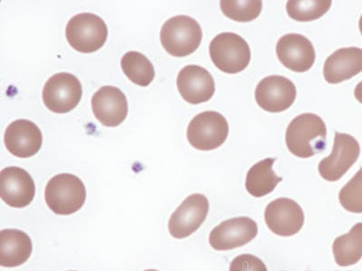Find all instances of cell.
<instances>
[{"instance_id":"cell-14","label":"cell","mask_w":362,"mask_h":271,"mask_svg":"<svg viewBox=\"0 0 362 271\" xmlns=\"http://www.w3.org/2000/svg\"><path fill=\"white\" fill-rule=\"evenodd\" d=\"M278 59L293 72L305 73L315 64V47L308 38L299 34L284 35L277 42Z\"/></svg>"},{"instance_id":"cell-13","label":"cell","mask_w":362,"mask_h":271,"mask_svg":"<svg viewBox=\"0 0 362 271\" xmlns=\"http://www.w3.org/2000/svg\"><path fill=\"white\" fill-rule=\"evenodd\" d=\"M33 179L25 169L8 167L0 173V196L3 202L13 208H24L35 198Z\"/></svg>"},{"instance_id":"cell-11","label":"cell","mask_w":362,"mask_h":271,"mask_svg":"<svg viewBox=\"0 0 362 271\" xmlns=\"http://www.w3.org/2000/svg\"><path fill=\"white\" fill-rule=\"evenodd\" d=\"M296 87L292 80L284 76H271L258 83L255 101L264 111L277 113L288 109L296 101Z\"/></svg>"},{"instance_id":"cell-7","label":"cell","mask_w":362,"mask_h":271,"mask_svg":"<svg viewBox=\"0 0 362 271\" xmlns=\"http://www.w3.org/2000/svg\"><path fill=\"white\" fill-rule=\"evenodd\" d=\"M83 88L74 74L59 73L51 76L43 89V101L49 111L64 114L73 111L82 99Z\"/></svg>"},{"instance_id":"cell-4","label":"cell","mask_w":362,"mask_h":271,"mask_svg":"<svg viewBox=\"0 0 362 271\" xmlns=\"http://www.w3.org/2000/svg\"><path fill=\"white\" fill-rule=\"evenodd\" d=\"M66 35L74 50L83 54L95 53L105 45L108 28L103 19L92 13L77 14L67 23Z\"/></svg>"},{"instance_id":"cell-10","label":"cell","mask_w":362,"mask_h":271,"mask_svg":"<svg viewBox=\"0 0 362 271\" xmlns=\"http://www.w3.org/2000/svg\"><path fill=\"white\" fill-rule=\"evenodd\" d=\"M257 234L258 226L253 219L245 216L231 218L213 229L209 244L216 251H230L250 243Z\"/></svg>"},{"instance_id":"cell-21","label":"cell","mask_w":362,"mask_h":271,"mask_svg":"<svg viewBox=\"0 0 362 271\" xmlns=\"http://www.w3.org/2000/svg\"><path fill=\"white\" fill-rule=\"evenodd\" d=\"M336 263L341 267L354 265L362 258V222H358L344 235L336 238L332 244Z\"/></svg>"},{"instance_id":"cell-8","label":"cell","mask_w":362,"mask_h":271,"mask_svg":"<svg viewBox=\"0 0 362 271\" xmlns=\"http://www.w3.org/2000/svg\"><path fill=\"white\" fill-rule=\"evenodd\" d=\"M360 154L361 146L356 138L336 132L331 155L319 164L320 175L329 182H336L356 163Z\"/></svg>"},{"instance_id":"cell-25","label":"cell","mask_w":362,"mask_h":271,"mask_svg":"<svg viewBox=\"0 0 362 271\" xmlns=\"http://www.w3.org/2000/svg\"><path fill=\"white\" fill-rule=\"evenodd\" d=\"M339 201L346 211L362 214V167L342 187L339 193Z\"/></svg>"},{"instance_id":"cell-2","label":"cell","mask_w":362,"mask_h":271,"mask_svg":"<svg viewBox=\"0 0 362 271\" xmlns=\"http://www.w3.org/2000/svg\"><path fill=\"white\" fill-rule=\"evenodd\" d=\"M45 203L58 215H70L85 205L86 189L83 181L72 174L63 173L52 177L45 187Z\"/></svg>"},{"instance_id":"cell-16","label":"cell","mask_w":362,"mask_h":271,"mask_svg":"<svg viewBox=\"0 0 362 271\" xmlns=\"http://www.w3.org/2000/svg\"><path fill=\"white\" fill-rule=\"evenodd\" d=\"M5 146L13 156L28 158L40 150L43 136L40 128L28 119H17L8 126L4 136Z\"/></svg>"},{"instance_id":"cell-1","label":"cell","mask_w":362,"mask_h":271,"mask_svg":"<svg viewBox=\"0 0 362 271\" xmlns=\"http://www.w3.org/2000/svg\"><path fill=\"white\" fill-rule=\"evenodd\" d=\"M327 128L325 121L313 113H303L294 118L287 127L286 146L291 153L309 158L322 153L326 147Z\"/></svg>"},{"instance_id":"cell-29","label":"cell","mask_w":362,"mask_h":271,"mask_svg":"<svg viewBox=\"0 0 362 271\" xmlns=\"http://www.w3.org/2000/svg\"><path fill=\"white\" fill-rule=\"evenodd\" d=\"M145 271H158V270H145Z\"/></svg>"},{"instance_id":"cell-5","label":"cell","mask_w":362,"mask_h":271,"mask_svg":"<svg viewBox=\"0 0 362 271\" xmlns=\"http://www.w3.org/2000/svg\"><path fill=\"white\" fill-rule=\"evenodd\" d=\"M209 54L215 66L228 74L241 73L251 60L250 47L247 41L231 32L213 38L209 44Z\"/></svg>"},{"instance_id":"cell-26","label":"cell","mask_w":362,"mask_h":271,"mask_svg":"<svg viewBox=\"0 0 362 271\" xmlns=\"http://www.w3.org/2000/svg\"><path fill=\"white\" fill-rule=\"evenodd\" d=\"M229 271H268L266 264L252 254H242L231 261Z\"/></svg>"},{"instance_id":"cell-24","label":"cell","mask_w":362,"mask_h":271,"mask_svg":"<svg viewBox=\"0 0 362 271\" xmlns=\"http://www.w3.org/2000/svg\"><path fill=\"white\" fill-rule=\"evenodd\" d=\"M223 14L232 20L247 23L251 22L259 17L263 8V2L260 0L252 1H221Z\"/></svg>"},{"instance_id":"cell-18","label":"cell","mask_w":362,"mask_h":271,"mask_svg":"<svg viewBox=\"0 0 362 271\" xmlns=\"http://www.w3.org/2000/svg\"><path fill=\"white\" fill-rule=\"evenodd\" d=\"M362 72V49L358 47L341 48L331 54L323 66L326 82L336 85Z\"/></svg>"},{"instance_id":"cell-20","label":"cell","mask_w":362,"mask_h":271,"mask_svg":"<svg viewBox=\"0 0 362 271\" xmlns=\"http://www.w3.org/2000/svg\"><path fill=\"white\" fill-rule=\"evenodd\" d=\"M274 158H266L255 163L248 170L245 179V188L254 198H263L273 192L282 177L277 176L273 170Z\"/></svg>"},{"instance_id":"cell-22","label":"cell","mask_w":362,"mask_h":271,"mask_svg":"<svg viewBox=\"0 0 362 271\" xmlns=\"http://www.w3.org/2000/svg\"><path fill=\"white\" fill-rule=\"evenodd\" d=\"M122 71L131 82L139 86L146 87L153 83L155 70L151 61L139 52H127L122 58Z\"/></svg>"},{"instance_id":"cell-27","label":"cell","mask_w":362,"mask_h":271,"mask_svg":"<svg viewBox=\"0 0 362 271\" xmlns=\"http://www.w3.org/2000/svg\"><path fill=\"white\" fill-rule=\"evenodd\" d=\"M354 95L355 98L357 99V101L362 104V80L360 83H358L356 88H355Z\"/></svg>"},{"instance_id":"cell-3","label":"cell","mask_w":362,"mask_h":271,"mask_svg":"<svg viewBox=\"0 0 362 271\" xmlns=\"http://www.w3.org/2000/svg\"><path fill=\"white\" fill-rule=\"evenodd\" d=\"M202 29L189 16H176L164 23L160 30L161 44L167 53L176 57L189 56L199 47Z\"/></svg>"},{"instance_id":"cell-6","label":"cell","mask_w":362,"mask_h":271,"mask_svg":"<svg viewBox=\"0 0 362 271\" xmlns=\"http://www.w3.org/2000/svg\"><path fill=\"white\" fill-rule=\"evenodd\" d=\"M229 127L224 116L216 112H204L195 116L187 131L189 144L196 150H214L228 138Z\"/></svg>"},{"instance_id":"cell-12","label":"cell","mask_w":362,"mask_h":271,"mask_svg":"<svg viewBox=\"0 0 362 271\" xmlns=\"http://www.w3.org/2000/svg\"><path fill=\"white\" fill-rule=\"evenodd\" d=\"M267 227L278 236L290 237L298 234L305 224L302 207L292 199L281 198L271 202L264 211Z\"/></svg>"},{"instance_id":"cell-17","label":"cell","mask_w":362,"mask_h":271,"mask_svg":"<svg viewBox=\"0 0 362 271\" xmlns=\"http://www.w3.org/2000/svg\"><path fill=\"white\" fill-rule=\"evenodd\" d=\"M90 103L95 118L106 127H117L127 117V98L117 87H102L93 96Z\"/></svg>"},{"instance_id":"cell-28","label":"cell","mask_w":362,"mask_h":271,"mask_svg":"<svg viewBox=\"0 0 362 271\" xmlns=\"http://www.w3.org/2000/svg\"><path fill=\"white\" fill-rule=\"evenodd\" d=\"M358 28H360V31H361V35H362V15H361V17L360 18V22H358Z\"/></svg>"},{"instance_id":"cell-15","label":"cell","mask_w":362,"mask_h":271,"mask_svg":"<svg viewBox=\"0 0 362 271\" xmlns=\"http://www.w3.org/2000/svg\"><path fill=\"white\" fill-rule=\"evenodd\" d=\"M177 90L190 104L209 102L214 96L215 80L208 70L195 64L183 67L177 78Z\"/></svg>"},{"instance_id":"cell-19","label":"cell","mask_w":362,"mask_h":271,"mask_svg":"<svg viewBox=\"0 0 362 271\" xmlns=\"http://www.w3.org/2000/svg\"><path fill=\"white\" fill-rule=\"evenodd\" d=\"M33 244L25 232L6 229L0 231V264L5 267L22 265L31 256Z\"/></svg>"},{"instance_id":"cell-9","label":"cell","mask_w":362,"mask_h":271,"mask_svg":"<svg viewBox=\"0 0 362 271\" xmlns=\"http://www.w3.org/2000/svg\"><path fill=\"white\" fill-rule=\"evenodd\" d=\"M209 211V203L205 195L200 193L189 195L170 216L169 231L171 236L176 239L190 236L205 222Z\"/></svg>"},{"instance_id":"cell-23","label":"cell","mask_w":362,"mask_h":271,"mask_svg":"<svg viewBox=\"0 0 362 271\" xmlns=\"http://www.w3.org/2000/svg\"><path fill=\"white\" fill-rule=\"evenodd\" d=\"M331 0H289L286 11L291 18L308 22L321 18L331 8Z\"/></svg>"}]
</instances>
